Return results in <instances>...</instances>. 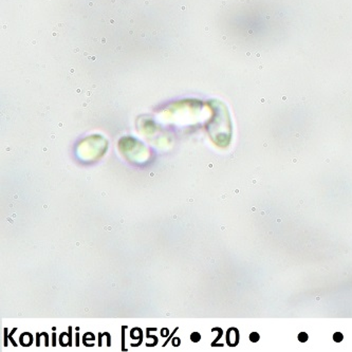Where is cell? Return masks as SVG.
Masks as SVG:
<instances>
[{"mask_svg":"<svg viewBox=\"0 0 352 352\" xmlns=\"http://www.w3.org/2000/svg\"><path fill=\"white\" fill-rule=\"evenodd\" d=\"M250 340H251L253 343H256L259 340V334L256 333V332H253V333L250 336Z\"/></svg>","mask_w":352,"mask_h":352,"instance_id":"obj_2","label":"cell"},{"mask_svg":"<svg viewBox=\"0 0 352 352\" xmlns=\"http://www.w3.org/2000/svg\"><path fill=\"white\" fill-rule=\"evenodd\" d=\"M333 340L338 342V343H340V342H342V340H343V334H342L341 332H336L333 336Z\"/></svg>","mask_w":352,"mask_h":352,"instance_id":"obj_1","label":"cell"},{"mask_svg":"<svg viewBox=\"0 0 352 352\" xmlns=\"http://www.w3.org/2000/svg\"><path fill=\"white\" fill-rule=\"evenodd\" d=\"M192 342H199L200 341V334L197 333V332H195V333L192 334Z\"/></svg>","mask_w":352,"mask_h":352,"instance_id":"obj_4","label":"cell"},{"mask_svg":"<svg viewBox=\"0 0 352 352\" xmlns=\"http://www.w3.org/2000/svg\"><path fill=\"white\" fill-rule=\"evenodd\" d=\"M298 340L302 342V343H305V342L308 341V334H307L306 332H302V333L298 336Z\"/></svg>","mask_w":352,"mask_h":352,"instance_id":"obj_3","label":"cell"}]
</instances>
